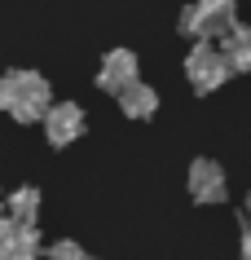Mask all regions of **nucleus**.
Instances as JSON below:
<instances>
[{
    "label": "nucleus",
    "instance_id": "1",
    "mask_svg": "<svg viewBox=\"0 0 251 260\" xmlns=\"http://www.w3.org/2000/svg\"><path fill=\"white\" fill-rule=\"evenodd\" d=\"M53 93L40 71H5L0 75V110L18 123H35L49 115Z\"/></svg>",
    "mask_w": 251,
    "mask_h": 260
},
{
    "label": "nucleus",
    "instance_id": "13",
    "mask_svg": "<svg viewBox=\"0 0 251 260\" xmlns=\"http://www.w3.org/2000/svg\"><path fill=\"white\" fill-rule=\"evenodd\" d=\"M247 216H251V194H247Z\"/></svg>",
    "mask_w": 251,
    "mask_h": 260
},
{
    "label": "nucleus",
    "instance_id": "4",
    "mask_svg": "<svg viewBox=\"0 0 251 260\" xmlns=\"http://www.w3.org/2000/svg\"><path fill=\"white\" fill-rule=\"evenodd\" d=\"M0 260H44L35 225H18V220L0 216Z\"/></svg>",
    "mask_w": 251,
    "mask_h": 260
},
{
    "label": "nucleus",
    "instance_id": "14",
    "mask_svg": "<svg viewBox=\"0 0 251 260\" xmlns=\"http://www.w3.org/2000/svg\"><path fill=\"white\" fill-rule=\"evenodd\" d=\"M0 207H5V199H0ZM0 216H5V212H0Z\"/></svg>",
    "mask_w": 251,
    "mask_h": 260
},
{
    "label": "nucleus",
    "instance_id": "9",
    "mask_svg": "<svg viewBox=\"0 0 251 260\" xmlns=\"http://www.w3.org/2000/svg\"><path fill=\"white\" fill-rule=\"evenodd\" d=\"M221 53L234 71H251V27H234L221 40Z\"/></svg>",
    "mask_w": 251,
    "mask_h": 260
},
{
    "label": "nucleus",
    "instance_id": "5",
    "mask_svg": "<svg viewBox=\"0 0 251 260\" xmlns=\"http://www.w3.org/2000/svg\"><path fill=\"white\" fill-rule=\"evenodd\" d=\"M137 84V53L132 49H111V53L101 57V71H97V88H106V93H124V88H132Z\"/></svg>",
    "mask_w": 251,
    "mask_h": 260
},
{
    "label": "nucleus",
    "instance_id": "3",
    "mask_svg": "<svg viewBox=\"0 0 251 260\" xmlns=\"http://www.w3.org/2000/svg\"><path fill=\"white\" fill-rule=\"evenodd\" d=\"M44 137H49V146H70V141L84 137V106L80 102H53L49 106V115H44Z\"/></svg>",
    "mask_w": 251,
    "mask_h": 260
},
{
    "label": "nucleus",
    "instance_id": "11",
    "mask_svg": "<svg viewBox=\"0 0 251 260\" xmlns=\"http://www.w3.org/2000/svg\"><path fill=\"white\" fill-rule=\"evenodd\" d=\"M203 9H211V14H234V0H198Z\"/></svg>",
    "mask_w": 251,
    "mask_h": 260
},
{
    "label": "nucleus",
    "instance_id": "10",
    "mask_svg": "<svg viewBox=\"0 0 251 260\" xmlns=\"http://www.w3.org/2000/svg\"><path fill=\"white\" fill-rule=\"evenodd\" d=\"M44 260H88V251H84L75 238H57V243L44 247Z\"/></svg>",
    "mask_w": 251,
    "mask_h": 260
},
{
    "label": "nucleus",
    "instance_id": "6",
    "mask_svg": "<svg viewBox=\"0 0 251 260\" xmlns=\"http://www.w3.org/2000/svg\"><path fill=\"white\" fill-rule=\"evenodd\" d=\"M229 185H225V168L216 159H194L190 164V199L194 203H221Z\"/></svg>",
    "mask_w": 251,
    "mask_h": 260
},
{
    "label": "nucleus",
    "instance_id": "7",
    "mask_svg": "<svg viewBox=\"0 0 251 260\" xmlns=\"http://www.w3.org/2000/svg\"><path fill=\"white\" fill-rule=\"evenodd\" d=\"M119 110H124L128 119H150L154 110H159V93H154L150 84H132V88H124L119 93Z\"/></svg>",
    "mask_w": 251,
    "mask_h": 260
},
{
    "label": "nucleus",
    "instance_id": "8",
    "mask_svg": "<svg viewBox=\"0 0 251 260\" xmlns=\"http://www.w3.org/2000/svg\"><path fill=\"white\" fill-rule=\"evenodd\" d=\"M5 216L9 220H18V225H35L40 220V190L35 185H22V190H14L9 199H5Z\"/></svg>",
    "mask_w": 251,
    "mask_h": 260
},
{
    "label": "nucleus",
    "instance_id": "12",
    "mask_svg": "<svg viewBox=\"0 0 251 260\" xmlns=\"http://www.w3.org/2000/svg\"><path fill=\"white\" fill-rule=\"evenodd\" d=\"M242 260H251V225L242 230Z\"/></svg>",
    "mask_w": 251,
    "mask_h": 260
},
{
    "label": "nucleus",
    "instance_id": "2",
    "mask_svg": "<svg viewBox=\"0 0 251 260\" xmlns=\"http://www.w3.org/2000/svg\"><path fill=\"white\" fill-rule=\"evenodd\" d=\"M229 62H225L221 44L211 40H198L194 49H190V57H185V75H190V84H194V93H216L225 80H229Z\"/></svg>",
    "mask_w": 251,
    "mask_h": 260
}]
</instances>
